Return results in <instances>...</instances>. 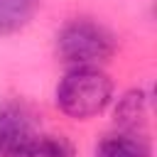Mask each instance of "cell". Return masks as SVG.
<instances>
[{"label":"cell","mask_w":157,"mask_h":157,"mask_svg":"<svg viewBox=\"0 0 157 157\" xmlns=\"http://www.w3.org/2000/svg\"><path fill=\"white\" fill-rule=\"evenodd\" d=\"M110 101L113 81L98 66H71L56 86V108L74 120H88L103 113Z\"/></svg>","instance_id":"1"},{"label":"cell","mask_w":157,"mask_h":157,"mask_svg":"<svg viewBox=\"0 0 157 157\" xmlns=\"http://www.w3.org/2000/svg\"><path fill=\"white\" fill-rule=\"evenodd\" d=\"M59 59L69 66H98L115 52L113 34L91 20H71L56 34Z\"/></svg>","instance_id":"2"},{"label":"cell","mask_w":157,"mask_h":157,"mask_svg":"<svg viewBox=\"0 0 157 157\" xmlns=\"http://www.w3.org/2000/svg\"><path fill=\"white\" fill-rule=\"evenodd\" d=\"M32 115L22 103H0V157H12L32 137Z\"/></svg>","instance_id":"3"},{"label":"cell","mask_w":157,"mask_h":157,"mask_svg":"<svg viewBox=\"0 0 157 157\" xmlns=\"http://www.w3.org/2000/svg\"><path fill=\"white\" fill-rule=\"evenodd\" d=\"M96 157H152V147L140 132L120 130L96 147Z\"/></svg>","instance_id":"4"},{"label":"cell","mask_w":157,"mask_h":157,"mask_svg":"<svg viewBox=\"0 0 157 157\" xmlns=\"http://www.w3.org/2000/svg\"><path fill=\"white\" fill-rule=\"evenodd\" d=\"M145 115H147V96L140 88L128 91L115 105V125L120 130L137 132V125L145 123Z\"/></svg>","instance_id":"5"},{"label":"cell","mask_w":157,"mask_h":157,"mask_svg":"<svg viewBox=\"0 0 157 157\" xmlns=\"http://www.w3.org/2000/svg\"><path fill=\"white\" fill-rule=\"evenodd\" d=\"M39 0H0V37L15 34L29 25Z\"/></svg>","instance_id":"6"},{"label":"cell","mask_w":157,"mask_h":157,"mask_svg":"<svg viewBox=\"0 0 157 157\" xmlns=\"http://www.w3.org/2000/svg\"><path fill=\"white\" fill-rule=\"evenodd\" d=\"M12 157H74V147L61 135H32Z\"/></svg>","instance_id":"7"}]
</instances>
